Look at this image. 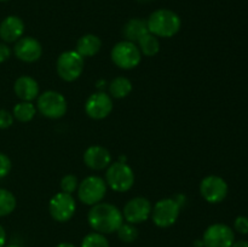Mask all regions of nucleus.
<instances>
[{"mask_svg":"<svg viewBox=\"0 0 248 247\" xmlns=\"http://www.w3.org/2000/svg\"><path fill=\"white\" fill-rule=\"evenodd\" d=\"M125 222L123 212L118 206L110 202L96 203L87 212V223L93 232L103 235L114 234Z\"/></svg>","mask_w":248,"mask_h":247,"instance_id":"obj_1","label":"nucleus"},{"mask_svg":"<svg viewBox=\"0 0 248 247\" xmlns=\"http://www.w3.org/2000/svg\"><path fill=\"white\" fill-rule=\"evenodd\" d=\"M147 23L149 33L161 39H170L181 31L182 19L172 10L159 9L150 14Z\"/></svg>","mask_w":248,"mask_h":247,"instance_id":"obj_2","label":"nucleus"},{"mask_svg":"<svg viewBox=\"0 0 248 247\" xmlns=\"http://www.w3.org/2000/svg\"><path fill=\"white\" fill-rule=\"evenodd\" d=\"M135 172L132 167L127 162L123 161H114L107 167L106 181L107 186L110 188L115 193H126L131 190L135 184Z\"/></svg>","mask_w":248,"mask_h":247,"instance_id":"obj_3","label":"nucleus"},{"mask_svg":"<svg viewBox=\"0 0 248 247\" xmlns=\"http://www.w3.org/2000/svg\"><path fill=\"white\" fill-rule=\"evenodd\" d=\"M36 110L44 118L58 120L67 114L68 102L61 92L47 90L41 92L36 98Z\"/></svg>","mask_w":248,"mask_h":247,"instance_id":"obj_4","label":"nucleus"},{"mask_svg":"<svg viewBox=\"0 0 248 247\" xmlns=\"http://www.w3.org/2000/svg\"><path fill=\"white\" fill-rule=\"evenodd\" d=\"M107 190H108V186L104 178L96 174H91L79 182L77 190L78 200L86 206H93L104 200Z\"/></svg>","mask_w":248,"mask_h":247,"instance_id":"obj_5","label":"nucleus"},{"mask_svg":"<svg viewBox=\"0 0 248 247\" xmlns=\"http://www.w3.org/2000/svg\"><path fill=\"white\" fill-rule=\"evenodd\" d=\"M85 69V58L75 50H68L61 53L56 61L57 75L65 82H73L79 79Z\"/></svg>","mask_w":248,"mask_h":247,"instance_id":"obj_6","label":"nucleus"},{"mask_svg":"<svg viewBox=\"0 0 248 247\" xmlns=\"http://www.w3.org/2000/svg\"><path fill=\"white\" fill-rule=\"evenodd\" d=\"M142 53L137 44L123 40L116 43L110 51L111 62L123 70L135 69L142 61Z\"/></svg>","mask_w":248,"mask_h":247,"instance_id":"obj_7","label":"nucleus"},{"mask_svg":"<svg viewBox=\"0 0 248 247\" xmlns=\"http://www.w3.org/2000/svg\"><path fill=\"white\" fill-rule=\"evenodd\" d=\"M181 210L182 207L173 198L160 199L153 205L150 218L157 228L166 229L178 220Z\"/></svg>","mask_w":248,"mask_h":247,"instance_id":"obj_8","label":"nucleus"},{"mask_svg":"<svg viewBox=\"0 0 248 247\" xmlns=\"http://www.w3.org/2000/svg\"><path fill=\"white\" fill-rule=\"evenodd\" d=\"M77 212V201L70 194L56 193L48 201V213L58 223H67Z\"/></svg>","mask_w":248,"mask_h":247,"instance_id":"obj_9","label":"nucleus"},{"mask_svg":"<svg viewBox=\"0 0 248 247\" xmlns=\"http://www.w3.org/2000/svg\"><path fill=\"white\" fill-rule=\"evenodd\" d=\"M84 109L89 118L93 120H103L113 111V98L107 92L96 91L87 97Z\"/></svg>","mask_w":248,"mask_h":247,"instance_id":"obj_10","label":"nucleus"},{"mask_svg":"<svg viewBox=\"0 0 248 247\" xmlns=\"http://www.w3.org/2000/svg\"><path fill=\"white\" fill-rule=\"evenodd\" d=\"M153 205L149 199L144 196H136L130 199L123 208L124 220L131 224H140L147 222L152 216Z\"/></svg>","mask_w":248,"mask_h":247,"instance_id":"obj_11","label":"nucleus"},{"mask_svg":"<svg viewBox=\"0 0 248 247\" xmlns=\"http://www.w3.org/2000/svg\"><path fill=\"white\" fill-rule=\"evenodd\" d=\"M201 241L203 247H232L235 241L234 230L224 223H215L206 228Z\"/></svg>","mask_w":248,"mask_h":247,"instance_id":"obj_12","label":"nucleus"},{"mask_svg":"<svg viewBox=\"0 0 248 247\" xmlns=\"http://www.w3.org/2000/svg\"><path fill=\"white\" fill-rule=\"evenodd\" d=\"M228 184L222 177L210 174L202 178L199 190L201 196L208 203H219L227 198L228 195Z\"/></svg>","mask_w":248,"mask_h":247,"instance_id":"obj_13","label":"nucleus"},{"mask_svg":"<svg viewBox=\"0 0 248 247\" xmlns=\"http://www.w3.org/2000/svg\"><path fill=\"white\" fill-rule=\"evenodd\" d=\"M12 52L17 60L24 63H34L43 56V46L38 39L33 36H22L15 43Z\"/></svg>","mask_w":248,"mask_h":247,"instance_id":"obj_14","label":"nucleus"},{"mask_svg":"<svg viewBox=\"0 0 248 247\" xmlns=\"http://www.w3.org/2000/svg\"><path fill=\"white\" fill-rule=\"evenodd\" d=\"M82 160L87 169L92 171H103L113 162L110 152L103 145H90L82 155Z\"/></svg>","mask_w":248,"mask_h":247,"instance_id":"obj_15","label":"nucleus"},{"mask_svg":"<svg viewBox=\"0 0 248 247\" xmlns=\"http://www.w3.org/2000/svg\"><path fill=\"white\" fill-rule=\"evenodd\" d=\"M24 22L18 16H7L0 23V39L5 44L16 43L24 34Z\"/></svg>","mask_w":248,"mask_h":247,"instance_id":"obj_16","label":"nucleus"},{"mask_svg":"<svg viewBox=\"0 0 248 247\" xmlns=\"http://www.w3.org/2000/svg\"><path fill=\"white\" fill-rule=\"evenodd\" d=\"M14 92L21 101L33 102L40 94L39 82L29 75H21L14 84Z\"/></svg>","mask_w":248,"mask_h":247,"instance_id":"obj_17","label":"nucleus"},{"mask_svg":"<svg viewBox=\"0 0 248 247\" xmlns=\"http://www.w3.org/2000/svg\"><path fill=\"white\" fill-rule=\"evenodd\" d=\"M102 48V40L99 36L94 34H84L80 36L75 45V51L81 56L82 58H90L96 56Z\"/></svg>","mask_w":248,"mask_h":247,"instance_id":"obj_18","label":"nucleus"},{"mask_svg":"<svg viewBox=\"0 0 248 247\" xmlns=\"http://www.w3.org/2000/svg\"><path fill=\"white\" fill-rule=\"evenodd\" d=\"M149 33L147 19L143 18H131L125 23L123 28V34L125 40L132 41L137 44L140 39Z\"/></svg>","mask_w":248,"mask_h":247,"instance_id":"obj_19","label":"nucleus"},{"mask_svg":"<svg viewBox=\"0 0 248 247\" xmlns=\"http://www.w3.org/2000/svg\"><path fill=\"white\" fill-rule=\"evenodd\" d=\"M133 85L126 77H116L108 84L109 96L113 99L126 98L132 92Z\"/></svg>","mask_w":248,"mask_h":247,"instance_id":"obj_20","label":"nucleus"},{"mask_svg":"<svg viewBox=\"0 0 248 247\" xmlns=\"http://www.w3.org/2000/svg\"><path fill=\"white\" fill-rule=\"evenodd\" d=\"M36 106L33 102H26L21 101L14 107L12 109V115H14L15 120H17L18 123H31L34 119L36 114Z\"/></svg>","mask_w":248,"mask_h":247,"instance_id":"obj_21","label":"nucleus"},{"mask_svg":"<svg viewBox=\"0 0 248 247\" xmlns=\"http://www.w3.org/2000/svg\"><path fill=\"white\" fill-rule=\"evenodd\" d=\"M137 46L142 56H145V57H154L160 52L159 38L153 35L152 33H148L147 35L143 36L137 43Z\"/></svg>","mask_w":248,"mask_h":247,"instance_id":"obj_22","label":"nucleus"},{"mask_svg":"<svg viewBox=\"0 0 248 247\" xmlns=\"http://www.w3.org/2000/svg\"><path fill=\"white\" fill-rule=\"evenodd\" d=\"M17 207V199L14 193L7 189L0 188V217L11 215Z\"/></svg>","mask_w":248,"mask_h":247,"instance_id":"obj_23","label":"nucleus"},{"mask_svg":"<svg viewBox=\"0 0 248 247\" xmlns=\"http://www.w3.org/2000/svg\"><path fill=\"white\" fill-rule=\"evenodd\" d=\"M116 234H118V237L120 241L125 242V244H131V242H135L137 240L140 232H138L137 227L135 224L124 222L118 229Z\"/></svg>","mask_w":248,"mask_h":247,"instance_id":"obj_24","label":"nucleus"},{"mask_svg":"<svg viewBox=\"0 0 248 247\" xmlns=\"http://www.w3.org/2000/svg\"><path fill=\"white\" fill-rule=\"evenodd\" d=\"M80 247H110L108 239L106 235L99 234V232H91L85 235L82 239Z\"/></svg>","mask_w":248,"mask_h":247,"instance_id":"obj_25","label":"nucleus"},{"mask_svg":"<svg viewBox=\"0 0 248 247\" xmlns=\"http://www.w3.org/2000/svg\"><path fill=\"white\" fill-rule=\"evenodd\" d=\"M60 186H61V191L63 193H67L73 195L74 193H77L78 186H79V179L75 174L68 173L65 176L62 177L60 182Z\"/></svg>","mask_w":248,"mask_h":247,"instance_id":"obj_26","label":"nucleus"},{"mask_svg":"<svg viewBox=\"0 0 248 247\" xmlns=\"http://www.w3.org/2000/svg\"><path fill=\"white\" fill-rule=\"evenodd\" d=\"M12 167V162L6 154L0 152V179L5 178L10 173Z\"/></svg>","mask_w":248,"mask_h":247,"instance_id":"obj_27","label":"nucleus"},{"mask_svg":"<svg viewBox=\"0 0 248 247\" xmlns=\"http://www.w3.org/2000/svg\"><path fill=\"white\" fill-rule=\"evenodd\" d=\"M15 119L12 113H10L6 109H0V130H6L11 127Z\"/></svg>","mask_w":248,"mask_h":247,"instance_id":"obj_28","label":"nucleus"},{"mask_svg":"<svg viewBox=\"0 0 248 247\" xmlns=\"http://www.w3.org/2000/svg\"><path fill=\"white\" fill-rule=\"evenodd\" d=\"M234 229L236 230L239 234L247 235L248 234V217L245 216H239L236 219L234 220Z\"/></svg>","mask_w":248,"mask_h":247,"instance_id":"obj_29","label":"nucleus"},{"mask_svg":"<svg viewBox=\"0 0 248 247\" xmlns=\"http://www.w3.org/2000/svg\"><path fill=\"white\" fill-rule=\"evenodd\" d=\"M12 50L5 43H0V63H4L11 57Z\"/></svg>","mask_w":248,"mask_h":247,"instance_id":"obj_30","label":"nucleus"},{"mask_svg":"<svg viewBox=\"0 0 248 247\" xmlns=\"http://www.w3.org/2000/svg\"><path fill=\"white\" fill-rule=\"evenodd\" d=\"M6 246V232H5L4 227L0 224V247Z\"/></svg>","mask_w":248,"mask_h":247,"instance_id":"obj_31","label":"nucleus"},{"mask_svg":"<svg viewBox=\"0 0 248 247\" xmlns=\"http://www.w3.org/2000/svg\"><path fill=\"white\" fill-rule=\"evenodd\" d=\"M232 247H248V241L246 240H239V241H234Z\"/></svg>","mask_w":248,"mask_h":247,"instance_id":"obj_32","label":"nucleus"},{"mask_svg":"<svg viewBox=\"0 0 248 247\" xmlns=\"http://www.w3.org/2000/svg\"><path fill=\"white\" fill-rule=\"evenodd\" d=\"M106 85H107L106 80H101V81L97 82V89H98V91H104V89H106Z\"/></svg>","mask_w":248,"mask_h":247,"instance_id":"obj_33","label":"nucleus"},{"mask_svg":"<svg viewBox=\"0 0 248 247\" xmlns=\"http://www.w3.org/2000/svg\"><path fill=\"white\" fill-rule=\"evenodd\" d=\"M55 247H77L74 244H72V242H61V244L56 245Z\"/></svg>","mask_w":248,"mask_h":247,"instance_id":"obj_34","label":"nucleus"},{"mask_svg":"<svg viewBox=\"0 0 248 247\" xmlns=\"http://www.w3.org/2000/svg\"><path fill=\"white\" fill-rule=\"evenodd\" d=\"M5 247H23V246H21V245L12 244V245H7V246H5Z\"/></svg>","mask_w":248,"mask_h":247,"instance_id":"obj_35","label":"nucleus"},{"mask_svg":"<svg viewBox=\"0 0 248 247\" xmlns=\"http://www.w3.org/2000/svg\"><path fill=\"white\" fill-rule=\"evenodd\" d=\"M138 1H142V2H145V1H150V0H138Z\"/></svg>","mask_w":248,"mask_h":247,"instance_id":"obj_36","label":"nucleus"},{"mask_svg":"<svg viewBox=\"0 0 248 247\" xmlns=\"http://www.w3.org/2000/svg\"><path fill=\"white\" fill-rule=\"evenodd\" d=\"M6 1H10V0H0V2H6Z\"/></svg>","mask_w":248,"mask_h":247,"instance_id":"obj_37","label":"nucleus"}]
</instances>
